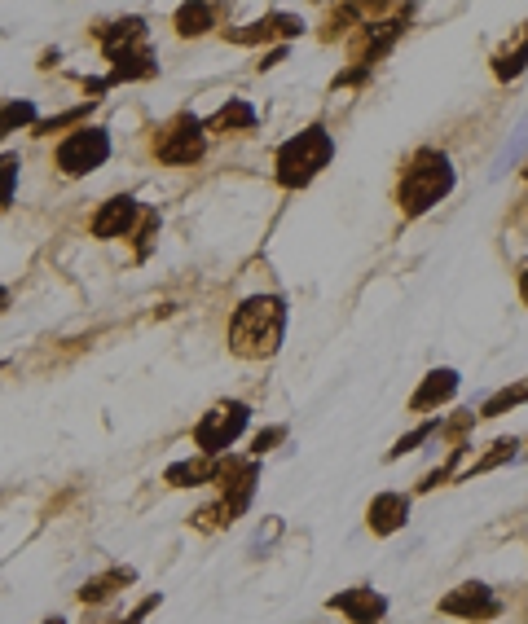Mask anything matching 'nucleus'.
I'll return each mask as SVG.
<instances>
[{
  "mask_svg": "<svg viewBox=\"0 0 528 624\" xmlns=\"http://www.w3.org/2000/svg\"><path fill=\"white\" fill-rule=\"evenodd\" d=\"M286 330V304L278 295H256L247 304H238L234 321H229V352L242 361H264L278 352Z\"/></svg>",
  "mask_w": 528,
  "mask_h": 624,
  "instance_id": "1",
  "label": "nucleus"
},
{
  "mask_svg": "<svg viewBox=\"0 0 528 624\" xmlns=\"http://www.w3.org/2000/svg\"><path fill=\"white\" fill-rule=\"evenodd\" d=\"M449 189H454V163H449L440 150H418L410 159V167L401 172L396 207H401L405 216H423V211H432Z\"/></svg>",
  "mask_w": 528,
  "mask_h": 624,
  "instance_id": "2",
  "label": "nucleus"
},
{
  "mask_svg": "<svg viewBox=\"0 0 528 624\" xmlns=\"http://www.w3.org/2000/svg\"><path fill=\"white\" fill-rule=\"evenodd\" d=\"M330 159H335V141H330V132L322 124H313V128L295 132L291 141H282V146H278L273 176H278L282 189H304Z\"/></svg>",
  "mask_w": 528,
  "mask_h": 624,
  "instance_id": "3",
  "label": "nucleus"
},
{
  "mask_svg": "<svg viewBox=\"0 0 528 624\" xmlns=\"http://www.w3.org/2000/svg\"><path fill=\"white\" fill-rule=\"evenodd\" d=\"M247 422H251V409L242 405V400H220L216 409H207V414L198 418L194 449L203 453V458H225V453L234 449V440L247 431Z\"/></svg>",
  "mask_w": 528,
  "mask_h": 624,
  "instance_id": "4",
  "label": "nucleus"
},
{
  "mask_svg": "<svg viewBox=\"0 0 528 624\" xmlns=\"http://www.w3.org/2000/svg\"><path fill=\"white\" fill-rule=\"evenodd\" d=\"M207 150V124L194 115H176L168 128H159L154 137V159L159 163H172V167H190L203 159Z\"/></svg>",
  "mask_w": 528,
  "mask_h": 624,
  "instance_id": "5",
  "label": "nucleus"
},
{
  "mask_svg": "<svg viewBox=\"0 0 528 624\" xmlns=\"http://www.w3.org/2000/svg\"><path fill=\"white\" fill-rule=\"evenodd\" d=\"M110 159V137H106V128H75L71 137L58 146V172L62 176H88V172H97Z\"/></svg>",
  "mask_w": 528,
  "mask_h": 624,
  "instance_id": "6",
  "label": "nucleus"
},
{
  "mask_svg": "<svg viewBox=\"0 0 528 624\" xmlns=\"http://www.w3.org/2000/svg\"><path fill=\"white\" fill-rule=\"evenodd\" d=\"M436 611H440V616L467 620V624H484V620H498L502 616V598L493 594L484 581H467V585L449 589V594L436 603Z\"/></svg>",
  "mask_w": 528,
  "mask_h": 624,
  "instance_id": "7",
  "label": "nucleus"
},
{
  "mask_svg": "<svg viewBox=\"0 0 528 624\" xmlns=\"http://www.w3.org/2000/svg\"><path fill=\"white\" fill-rule=\"evenodd\" d=\"M326 607L339 611L348 624H379L383 616H388V598H383L379 589H370V585H352V589H344V594L326 598Z\"/></svg>",
  "mask_w": 528,
  "mask_h": 624,
  "instance_id": "8",
  "label": "nucleus"
},
{
  "mask_svg": "<svg viewBox=\"0 0 528 624\" xmlns=\"http://www.w3.org/2000/svg\"><path fill=\"white\" fill-rule=\"evenodd\" d=\"M405 519H410V493H379V497H370L366 528L374 532V537H392V532H401Z\"/></svg>",
  "mask_w": 528,
  "mask_h": 624,
  "instance_id": "9",
  "label": "nucleus"
},
{
  "mask_svg": "<svg viewBox=\"0 0 528 624\" xmlns=\"http://www.w3.org/2000/svg\"><path fill=\"white\" fill-rule=\"evenodd\" d=\"M141 220V207L137 198L119 194V198H106L102 211L93 216V238H124V233H132V225Z\"/></svg>",
  "mask_w": 528,
  "mask_h": 624,
  "instance_id": "10",
  "label": "nucleus"
},
{
  "mask_svg": "<svg viewBox=\"0 0 528 624\" xmlns=\"http://www.w3.org/2000/svg\"><path fill=\"white\" fill-rule=\"evenodd\" d=\"M128 585H137V572L132 567H106L102 576H88V581L75 589V598H80L84 607H106L115 594H124Z\"/></svg>",
  "mask_w": 528,
  "mask_h": 624,
  "instance_id": "11",
  "label": "nucleus"
},
{
  "mask_svg": "<svg viewBox=\"0 0 528 624\" xmlns=\"http://www.w3.org/2000/svg\"><path fill=\"white\" fill-rule=\"evenodd\" d=\"M97 40H102L106 58L115 62V58H124V53H137V49H146V22H141V18L102 22V27H97Z\"/></svg>",
  "mask_w": 528,
  "mask_h": 624,
  "instance_id": "12",
  "label": "nucleus"
},
{
  "mask_svg": "<svg viewBox=\"0 0 528 624\" xmlns=\"http://www.w3.org/2000/svg\"><path fill=\"white\" fill-rule=\"evenodd\" d=\"M304 31V22L300 18H291V14H269V18H260V22H247V27H238V31H225V40L229 44H264V40H286V36H300Z\"/></svg>",
  "mask_w": 528,
  "mask_h": 624,
  "instance_id": "13",
  "label": "nucleus"
},
{
  "mask_svg": "<svg viewBox=\"0 0 528 624\" xmlns=\"http://www.w3.org/2000/svg\"><path fill=\"white\" fill-rule=\"evenodd\" d=\"M454 396H458V374L454 370H432L423 383H418V392L410 396V409L414 414H427V409H440Z\"/></svg>",
  "mask_w": 528,
  "mask_h": 624,
  "instance_id": "14",
  "label": "nucleus"
},
{
  "mask_svg": "<svg viewBox=\"0 0 528 624\" xmlns=\"http://www.w3.org/2000/svg\"><path fill=\"white\" fill-rule=\"evenodd\" d=\"M256 124H260L256 106L242 102V97H229V102L220 106L212 119H207V128H212V132H251Z\"/></svg>",
  "mask_w": 528,
  "mask_h": 624,
  "instance_id": "15",
  "label": "nucleus"
},
{
  "mask_svg": "<svg viewBox=\"0 0 528 624\" xmlns=\"http://www.w3.org/2000/svg\"><path fill=\"white\" fill-rule=\"evenodd\" d=\"M212 475H216V458H185V462H172L168 471H163V484H172V488H198V484H212Z\"/></svg>",
  "mask_w": 528,
  "mask_h": 624,
  "instance_id": "16",
  "label": "nucleus"
},
{
  "mask_svg": "<svg viewBox=\"0 0 528 624\" xmlns=\"http://www.w3.org/2000/svg\"><path fill=\"white\" fill-rule=\"evenodd\" d=\"M159 71V62L150 58V49H137V53H124V58L110 62V75L106 84H128V80H150Z\"/></svg>",
  "mask_w": 528,
  "mask_h": 624,
  "instance_id": "17",
  "label": "nucleus"
},
{
  "mask_svg": "<svg viewBox=\"0 0 528 624\" xmlns=\"http://www.w3.org/2000/svg\"><path fill=\"white\" fill-rule=\"evenodd\" d=\"M524 66H528V22L520 27V36L506 40V49L493 58V75L498 80H515V75H524Z\"/></svg>",
  "mask_w": 528,
  "mask_h": 624,
  "instance_id": "18",
  "label": "nucleus"
},
{
  "mask_svg": "<svg viewBox=\"0 0 528 624\" xmlns=\"http://www.w3.org/2000/svg\"><path fill=\"white\" fill-rule=\"evenodd\" d=\"M515 453H520V440H493V444H489V453L471 462V466H467V471H462L458 479H476V475H489V471H498V466H506V462L515 458Z\"/></svg>",
  "mask_w": 528,
  "mask_h": 624,
  "instance_id": "19",
  "label": "nucleus"
},
{
  "mask_svg": "<svg viewBox=\"0 0 528 624\" xmlns=\"http://www.w3.org/2000/svg\"><path fill=\"white\" fill-rule=\"evenodd\" d=\"M520 405H528V378H520V383H511V387H502V392H493L480 405V418H502V414H511V409H520Z\"/></svg>",
  "mask_w": 528,
  "mask_h": 624,
  "instance_id": "20",
  "label": "nucleus"
},
{
  "mask_svg": "<svg viewBox=\"0 0 528 624\" xmlns=\"http://www.w3.org/2000/svg\"><path fill=\"white\" fill-rule=\"evenodd\" d=\"M216 27V5H181L176 9V36H203Z\"/></svg>",
  "mask_w": 528,
  "mask_h": 624,
  "instance_id": "21",
  "label": "nucleus"
},
{
  "mask_svg": "<svg viewBox=\"0 0 528 624\" xmlns=\"http://www.w3.org/2000/svg\"><path fill=\"white\" fill-rule=\"evenodd\" d=\"M18 128H36V106H31L27 97L0 102V137H9V132H18Z\"/></svg>",
  "mask_w": 528,
  "mask_h": 624,
  "instance_id": "22",
  "label": "nucleus"
},
{
  "mask_svg": "<svg viewBox=\"0 0 528 624\" xmlns=\"http://www.w3.org/2000/svg\"><path fill=\"white\" fill-rule=\"evenodd\" d=\"M467 458V444H454L449 449V458L436 466V471H427L423 479H418V493H432V488H440V484H449V479H458V462Z\"/></svg>",
  "mask_w": 528,
  "mask_h": 624,
  "instance_id": "23",
  "label": "nucleus"
},
{
  "mask_svg": "<svg viewBox=\"0 0 528 624\" xmlns=\"http://www.w3.org/2000/svg\"><path fill=\"white\" fill-rule=\"evenodd\" d=\"M88 110H93V102H84V106H75V110H62V115H53V119H36V128H31V132H36V137H53V132L75 128V124L84 128Z\"/></svg>",
  "mask_w": 528,
  "mask_h": 624,
  "instance_id": "24",
  "label": "nucleus"
},
{
  "mask_svg": "<svg viewBox=\"0 0 528 624\" xmlns=\"http://www.w3.org/2000/svg\"><path fill=\"white\" fill-rule=\"evenodd\" d=\"M432 436H440V422H423V427H414V431H410V436H401V440H396V444H392V449H388V462H396V458H405V453H414V449H418V444H427V440H432Z\"/></svg>",
  "mask_w": 528,
  "mask_h": 624,
  "instance_id": "25",
  "label": "nucleus"
},
{
  "mask_svg": "<svg viewBox=\"0 0 528 624\" xmlns=\"http://www.w3.org/2000/svg\"><path fill=\"white\" fill-rule=\"evenodd\" d=\"M18 154H0V207L14 203V189H18Z\"/></svg>",
  "mask_w": 528,
  "mask_h": 624,
  "instance_id": "26",
  "label": "nucleus"
},
{
  "mask_svg": "<svg viewBox=\"0 0 528 624\" xmlns=\"http://www.w3.org/2000/svg\"><path fill=\"white\" fill-rule=\"evenodd\" d=\"M286 440V427H269V431H260L256 440H251V458H264V453L273 449V444H282Z\"/></svg>",
  "mask_w": 528,
  "mask_h": 624,
  "instance_id": "27",
  "label": "nucleus"
},
{
  "mask_svg": "<svg viewBox=\"0 0 528 624\" xmlns=\"http://www.w3.org/2000/svg\"><path fill=\"white\" fill-rule=\"evenodd\" d=\"M159 603H163V594H150V598H141V603L132 607V611H128V616L119 620V624H146V616H150V611H159Z\"/></svg>",
  "mask_w": 528,
  "mask_h": 624,
  "instance_id": "28",
  "label": "nucleus"
},
{
  "mask_svg": "<svg viewBox=\"0 0 528 624\" xmlns=\"http://www.w3.org/2000/svg\"><path fill=\"white\" fill-rule=\"evenodd\" d=\"M286 58V49H273V53H264V62H260V71H269V66H278Z\"/></svg>",
  "mask_w": 528,
  "mask_h": 624,
  "instance_id": "29",
  "label": "nucleus"
},
{
  "mask_svg": "<svg viewBox=\"0 0 528 624\" xmlns=\"http://www.w3.org/2000/svg\"><path fill=\"white\" fill-rule=\"evenodd\" d=\"M84 624H119L115 616H84Z\"/></svg>",
  "mask_w": 528,
  "mask_h": 624,
  "instance_id": "30",
  "label": "nucleus"
},
{
  "mask_svg": "<svg viewBox=\"0 0 528 624\" xmlns=\"http://www.w3.org/2000/svg\"><path fill=\"white\" fill-rule=\"evenodd\" d=\"M520 295H524V304H528V269L520 273Z\"/></svg>",
  "mask_w": 528,
  "mask_h": 624,
  "instance_id": "31",
  "label": "nucleus"
},
{
  "mask_svg": "<svg viewBox=\"0 0 528 624\" xmlns=\"http://www.w3.org/2000/svg\"><path fill=\"white\" fill-rule=\"evenodd\" d=\"M40 624H66L62 616H49V620H40Z\"/></svg>",
  "mask_w": 528,
  "mask_h": 624,
  "instance_id": "32",
  "label": "nucleus"
},
{
  "mask_svg": "<svg viewBox=\"0 0 528 624\" xmlns=\"http://www.w3.org/2000/svg\"><path fill=\"white\" fill-rule=\"evenodd\" d=\"M9 304V291H0V308H5Z\"/></svg>",
  "mask_w": 528,
  "mask_h": 624,
  "instance_id": "33",
  "label": "nucleus"
},
{
  "mask_svg": "<svg viewBox=\"0 0 528 624\" xmlns=\"http://www.w3.org/2000/svg\"><path fill=\"white\" fill-rule=\"evenodd\" d=\"M524 181H528V163H524Z\"/></svg>",
  "mask_w": 528,
  "mask_h": 624,
  "instance_id": "34",
  "label": "nucleus"
}]
</instances>
